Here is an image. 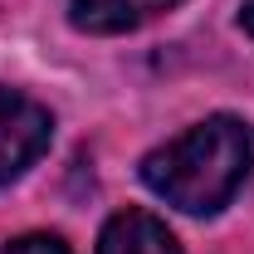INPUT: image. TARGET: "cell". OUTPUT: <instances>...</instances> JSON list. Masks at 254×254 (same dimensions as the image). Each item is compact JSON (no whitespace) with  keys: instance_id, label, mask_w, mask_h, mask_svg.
<instances>
[{"instance_id":"obj_3","label":"cell","mask_w":254,"mask_h":254,"mask_svg":"<svg viewBox=\"0 0 254 254\" xmlns=\"http://www.w3.org/2000/svg\"><path fill=\"white\" fill-rule=\"evenodd\" d=\"M176 5L181 0H73L68 20L83 34H127V30L152 25L157 15L176 10Z\"/></svg>"},{"instance_id":"obj_2","label":"cell","mask_w":254,"mask_h":254,"mask_svg":"<svg viewBox=\"0 0 254 254\" xmlns=\"http://www.w3.org/2000/svg\"><path fill=\"white\" fill-rule=\"evenodd\" d=\"M49 137H54V118L44 103H34L20 88H0V186L25 176L44 157Z\"/></svg>"},{"instance_id":"obj_5","label":"cell","mask_w":254,"mask_h":254,"mask_svg":"<svg viewBox=\"0 0 254 254\" xmlns=\"http://www.w3.org/2000/svg\"><path fill=\"white\" fill-rule=\"evenodd\" d=\"M5 254H68V245L59 235H25V240L5 245Z\"/></svg>"},{"instance_id":"obj_1","label":"cell","mask_w":254,"mask_h":254,"mask_svg":"<svg viewBox=\"0 0 254 254\" xmlns=\"http://www.w3.org/2000/svg\"><path fill=\"white\" fill-rule=\"evenodd\" d=\"M254 166V132L250 123L215 113L205 123L186 127L176 142L157 147L142 161V181L157 190L166 205L186 215H215L230 205V195L245 186Z\"/></svg>"},{"instance_id":"obj_4","label":"cell","mask_w":254,"mask_h":254,"mask_svg":"<svg viewBox=\"0 0 254 254\" xmlns=\"http://www.w3.org/2000/svg\"><path fill=\"white\" fill-rule=\"evenodd\" d=\"M98 254H181L176 235L147 210H118L103 225Z\"/></svg>"},{"instance_id":"obj_6","label":"cell","mask_w":254,"mask_h":254,"mask_svg":"<svg viewBox=\"0 0 254 254\" xmlns=\"http://www.w3.org/2000/svg\"><path fill=\"white\" fill-rule=\"evenodd\" d=\"M240 25H245V30H250V39H254V0L245 5V10H240Z\"/></svg>"}]
</instances>
